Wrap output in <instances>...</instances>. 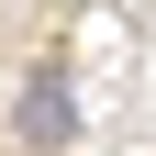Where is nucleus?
<instances>
[{
	"mask_svg": "<svg viewBox=\"0 0 156 156\" xmlns=\"http://www.w3.org/2000/svg\"><path fill=\"white\" fill-rule=\"evenodd\" d=\"M23 134H34V145H67V134H78V101H67V78H56V67L23 78Z\"/></svg>",
	"mask_w": 156,
	"mask_h": 156,
	"instance_id": "1",
	"label": "nucleus"
}]
</instances>
